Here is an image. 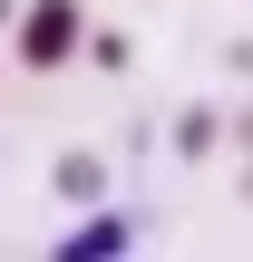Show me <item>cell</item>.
<instances>
[{
  "label": "cell",
  "instance_id": "1",
  "mask_svg": "<svg viewBox=\"0 0 253 262\" xmlns=\"http://www.w3.org/2000/svg\"><path fill=\"white\" fill-rule=\"evenodd\" d=\"M68 58H88V10H78V0H29V10H20V68L49 78V68H68Z\"/></svg>",
  "mask_w": 253,
  "mask_h": 262
},
{
  "label": "cell",
  "instance_id": "2",
  "mask_svg": "<svg viewBox=\"0 0 253 262\" xmlns=\"http://www.w3.org/2000/svg\"><path fill=\"white\" fill-rule=\"evenodd\" d=\"M59 194H68V204H98V194H107V165H98V156H59Z\"/></svg>",
  "mask_w": 253,
  "mask_h": 262
},
{
  "label": "cell",
  "instance_id": "3",
  "mask_svg": "<svg viewBox=\"0 0 253 262\" xmlns=\"http://www.w3.org/2000/svg\"><path fill=\"white\" fill-rule=\"evenodd\" d=\"M215 136H224V117H215V107H185V126H176V156H215Z\"/></svg>",
  "mask_w": 253,
  "mask_h": 262
},
{
  "label": "cell",
  "instance_id": "4",
  "mask_svg": "<svg viewBox=\"0 0 253 262\" xmlns=\"http://www.w3.org/2000/svg\"><path fill=\"white\" fill-rule=\"evenodd\" d=\"M88 58H98V68H137V39H127V29H88Z\"/></svg>",
  "mask_w": 253,
  "mask_h": 262
},
{
  "label": "cell",
  "instance_id": "5",
  "mask_svg": "<svg viewBox=\"0 0 253 262\" xmlns=\"http://www.w3.org/2000/svg\"><path fill=\"white\" fill-rule=\"evenodd\" d=\"M20 10H29V0H0V29H20Z\"/></svg>",
  "mask_w": 253,
  "mask_h": 262
}]
</instances>
